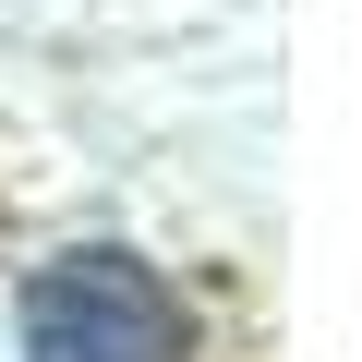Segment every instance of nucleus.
I'll return each mask as SVG.
<instances>
[{
    "label": "nucleus",
    "mask_w": 362,
    "mask_h": 362,
    "mask_svg": "<svg viewBox=\"0 0 362 362\" xmlns=\"http://www.w3.org/2000/svg\"><path fill=\"white\" fill-rule=\"evenodd\" d=\"M25 362H194V314L133 242H73L13 302Z\"/></svg>",
    "instance_id": "nucleus-1"
}]
</instances>
